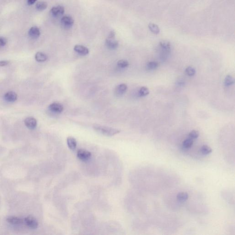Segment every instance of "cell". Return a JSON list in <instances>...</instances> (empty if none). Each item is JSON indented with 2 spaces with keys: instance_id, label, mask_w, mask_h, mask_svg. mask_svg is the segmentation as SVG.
I'll use <instances>...</instances> for the list:
<instances>
[{
  "instance_id": "cell-1",
  "label": "cell",
  "mask_w": 235,
  "mask_h": 235,
  "mask_svg": "<svg viewBox=\"0 0 235 235\" xmlns=\"http://www.w3.org/2000/svg\"><path fill=\"white\" fill-rule=\"evenodd\" d=\"M93 128L98 133L107 137H112L119 133L121 131L118 129L99 124H93Z\"/></svg>"
},
{
  "instance_id": "cell-2",
  "label": "cell",
  "mask_w": 235,
  "mask_h": 235,
  "mask_svg": "<svg viewBox=\"0 0 235 235\" xmlns=\"http://www.w3.org/2000/svg\"><path fill=\"white\" fill-rule=\"evenodd\" d=\"M24 223L27 226L31 229H36L38 227L39 223L36 218L31 216H28L24 219Z\"/></svg>"
},
{
  "instance_id": "cell-3",
  "label": "cell",
  "mask_w": 235,
  "mask_h": 235,
  "mask_svg": "<svg viewBox=\"0 0 235 235\" xmlns=\"http://www.w3.org/2000/svg\"><path fill=\"white\" fill-rule=\"evenodd\" d=\"M77 157L81 161H88L92 157V154L89 151L84 149H79L77 153Z\"/></svg>"
},
{
  "instance_id": "cell-4",
  "label": "cell",
  "mask_w": 235,
  "mask_h": 235,
  "mask_svg": "<svg viewBox=\"0 0 235 235\" xmlns=\"http://www.w3.org/2000/svg\"><path fill=\"white\" fill-rule=\"evenodd\" d=\"M49 109L54 113H60L63 111L64 108L60 103H53L49 105Z\"/></svg>"
},
{
  "instance_id": "cell-5",
  "label": "cell",
  "mask_w": 235,
  "mask_h": 235,
  "mask_svg": "<svg viewBox=\"0 0 235 235\" xmlns=\"http://www.w3.org/2000/svg\"><path fill=\"white\" fill-rule=\"evenodd\" d=\"M128 87L125 84H120L115 88L114 93L117 97H121L127 92Z\"/></svg>"
},
{
  "instance_id": "cell-6",
  "label": "cell",
  "mask_w": 235,
  "mask_h": 235,
  "mask_svg": "<svg viewBox=\"0 0 235 235\" xmlns=\"http://www.w3.org/2000/svg\"><path fill=\"white\" fill-rule=\"evenodd\" d=\"M61 23L65 28L71 27L74 23V20L70 16H64L61 19Z\"/></svg>"
},
{
  "instance_id": "cell-7",
  "label": "cell",
  "mask_w": 235,
  "mask_h": 235,
  "mask_svg": "<svg viewBox=\"0 0 235 235\" xmlns=\"http://www.w3.org/2000/svg\"><path fill=\"white\" fill-rule=\"evenodd\" d=\"M25 125L28 128L33 130L36 128L37 124V122L36 119L33 117H28L25 120Z\"/></svg>"
},
{
  "instance_id": "cell-8",
  "label": "cell",
  "mask_w": 235,
  "mask_h": 235,
  "mask_svg": "<svg viewBox=\"0 0 235 235\" xmlns=\"http://www.w3.org/2000/svg\"><path fill=\"white\" fill-rule=\"evenodd\" d=\"M74 51L81 56H86L89 53V50L87 47L81 45H76L74 46Z\"/></svg>"
},
{
  "instance_id": "cell-9",
  "label": "cell",
  "mask_w": 235,
  "mask_h": 235,
  "mask_svg": "<svg viewBox=\"0 0 235 235\" xmlns=\"http://www.w3.org/2000/svg\"><path fill=\"white\" fill-rule=\"evenodd\" d=\"M65 9L63 7L58 5L53 7L51 9V12L54 16L59 17L64 14Z\"/></svg>"
},
{
  "instance_id": "cell-10",
  "label": "cell",
  "mask_w": 235,
  "mask_h": 235,
  "mask_svg": "<svg viewBox=\"0 0 235 235\" xmlns=\"http://www.w3.org/2000/svg\"><path fill=\"white\" fill-rule=\"evenodd\" d=\"M106 47L110 50H115L118 48L119 43L118 41L115 39H109L107 38L105 42Z\"/></svg>"
},
{
  "instance_id": "cell-11",
  "label": "cell",
  "mask_w": 235,
  "mask_h": 235,
  "mask_svg": "<svg viewBox=\"0 0 235 235\" xmlns=\"http://www.w3.org/2000/svg\"><path fill=\"white\" fill-rule=\"evenodd\" d=\"M7 220L9 224L15 226L22 225L24 223V220L15 216H10L7 218Z\"/></svg>"
},
{
  "instance_id": "cell-12",
  "label": "cell",
  "mask_w": 235,
  "mask_h": 235,
  "mask_svg": "<svg viewBox=\"0 0 235 235\" xmlns=\"http://www.w3.org/2000/svg\"><path fill=\"white\" fill-rule=\"evenodd\" d=\"M28 34L29 36L32 39H37L40 36L41 32L38 27L34 26L31 28L30 29Z\"/></svg>"
},
{
  "instance_id": "cell-13",
  "label": "cell",
  "mask_w": 235,
  "mask_h": 235,
  "mask_svg": "<svg viewBox=\"0 0 235 235\" xmlns=\"http://www.w3.org/2000/svg\"><path fill=\"white\" fill-rule=\"evenodd\" d=\"M4 99L8 102H15L17 99V95L15 92H7L4 95Z\"/></svg>"
},
{
  "instance_id": "cell-14",
  "label": "cell",
  "mask_w": 235,
  "mask_h": 235,
  "mask_svg": "<svg viewBox=\"0 0 235 235\" xmlns=\"http://www.w3.org/2000/svg\"><path fill=\"white\" fill-rule=\"evenodd\" d=\"M67 143L68 148L71 150H74L76 148L77 141L76 139L72 137H69L67 139Z\"/></svg>"
},
{
  "instance_id": "cell-15",
  "label": "cell",
  "mask_w": 235,
  "mask_h": 235,
  "mask_svg": "<svg viewBox=\"0 0 235 235\" xmlns=\"http://www.w3.org/2000/svg\"><path fill=\"white\" fill-rule=\"evenodd\" d=\"M48 57L43 52H37L35 55V59L38 62H44L47 61Z\"/></svg>"
},
{
  "instance_id": "cell-16",
  "label": "cell",
  "mask_w": 235,
  "mask_h": 235,
  "mask_svg": "<svg viewBox=\"0 0 235 235\" xmlns=\"http://www.w3.org/2000/svg\"><path fill=\"white\" fill-rule=\"evenodd\" d=\"M160 47L163 50H165L166 52H170L171 50V45L170 42L167 41H163L159 43Z\"/></svg>"
},
{
  "instance_id": "cell-17",
  "label": "cell",
  "mask_w": 235,
  "mask_h": 235,
  "mask_svg": "<svg viewBox=\"0 0 235 235\" xmlns=\"http://www.w3.org/2000/svg\"><path fill=\"white\" fill-rule=\"evenodd\" d=\"M177 199L180 202H184L188 199V194L186 192H180L177 194Z\"/></svg>"
},
{
  "instance_id": "cell-18",
  "label": "cell",
  "mask_w": 235,
  "mask_h": 235,
  "mask_svg": "<svg viewBox=\"0 0 235 235\" xmlns=\"http://www.w3.org/2000/svg\"><path fill=\"white\" fill-rule=\"evenodd\" d=\"M201 154L204 155H209L212 152V149L210 147L207 145H203L202 146L200 149Z\"/></svg>"
},
{
  "instance_id": "cell-19",
  "label": "cell",
  "mask_w": 235,
  "mask_h": 235,
  "mask_svg": "<svg viewBox=\"0 0 235 235\" xmlns=\"http://www.w3.org/2000/svg\"><path fill=\"white\" fill-rule=\"evenodd\" d=\"M194 144V140L189 138H188L185 140L182 143V146L186 149H188L192 147Z\"/></svg>"
},
{
  "instance_id": "cell-20",
  "label": "cell",
  "mask_w": 235,
  "mask_h": 235,
  "mask_svg": "<svg viewBox=\"0 0 235 235\" xmlns=\"http://www.w3.org/2000/svg\"><path fill=\"white\" fill-rule=\"evenodd\" d=\"M148 28L152 33L154 34H158L160 32V29L158 25L154 23H150L148 25Z\"/></svg>"
},
{
  "instance_id": "cell-21",
  "label": "cell",
  "mask_w": 235,
  "mask_h": 235,
  "mask_svg": "<svg viewBox=\"0 0 235 235\" xmlns=\"http://www.w3.org/2000/svg\"><path fill=\"white\" fill-rule=\"evenodd\" d=\"M234 83V79L232 76L230 75H227L225 78L224 81L225 85L226 87L231 86Z\"/></svg>"
},
{
  "instance_id": "cell-22",
  "label": "cell",
  "mask_w": 235,
  "mask_h": 235,
  "mask_svg": "<svg viewBox=\"0 0 235 235\" xmlns=\"http://www.w3.org/2000/svg\"><path fill=\"white\" fill-rule=\"evenodd\" d=\"M150 91L148 88L147 87H143L140 89L139 91V95L140 97H146L149 94Z\"/></svg>"
},
{
  "instance_id": "cell-23",
  "label": "cell",
  "mask_w": 235,
  "mask_h": 235,
  "mask_svg": "<svg viewBox=\"0 0 235 235\" xmlns=\"http://www.w3.org/2000/svg\"><path fill=\"white\" fill-rule=\"evenodd\" d=\"M47 3L45 1H39L36 5V9L39 11H43L47 7Z\"/></svg>"
},
{
  "instance_id": "cell-24",
  "label": "cell",
  "mask_w": 235,
  "mask_h": 235,
  "mask_svg": "<svg viewBox=\"0 0 235 235\" xmlns=\"http://www.w3.org/2000/svg\"><path fill=\"white\" fill-rule=\"evenodd\" d=\"M159 66V64L156 62H150L147 64L146 68L148 70H152L156 69Z\"/></svg>"
},
{
  "instance_id": "cell-25",
  "label": "cell",
  "mask_w": 235,
  "mask_h": 235,
  "mask_svg": "<svg viewBox=\"0 0 235 235\" xmlns=\"http://www.w3.org/2000/svg\"><path fill=\"white\" fill-rule=\"evenodd\" d=\"M117 65L120 68H125L128 67L129 65V63L127 60H119V61L117 63Z\"/></svg>"
},
{
  "instance_id": "cell-26",
  "label": "cell",
  "mask_w": 235,
  "mask_h": 235,
  "mask_svg": "<svg viewBox=\"0 0 235 235\" xmlns=\"http://www.w3.org/2000/svg\"><path fill=\"white\" fill-rule=\"evenodd\" d=\"M186 73L189 76H193L196 73V70L194 68L191 67H188L185 70Z\"/></svg>"
},
{
  "instance_id": "cell-27",
  "label": "cell",
  "mask_w": 235,
  "mask_h": 235,
  "mask_svg": "<svg viewBox=\"0 0 235 235\" xmlns=\"http://www.w3.org/2000/svg\"><path fill=\"white\" fill-rule=\"evenodd\" d=\"M199 131L196 130H193L189 133L188 136L189 138L194 140L199 138Z\"/></svg>"
},
{
  "instance_id": "cell-28",
  "label": "cell",
  "mask_w": 235,
  "mask_h": 235,
  "mask_svg": "<svg viewBox=\"0 0 235 235\" xmlns=\"http://www.w3.org/2000/svg\"><path fill=\"white\" fill-rule=\"evenodd\" d=\"M7 40L3 37L0 36V47H4L6 45Z\"/></svg>"
},
{
  "instance_id": "cell-29",
  "label": "cell",
  "mask_w": 235,
  "mask_h": 235,
  "mask_svg": "<svg viewBox=\"0 0 235 235\" xmlns=\"http://www.w3.org/2000/svg\"><path fill=\"white\" fill-rule=\"evenodd\" d=\"M9 63L10 62L9 61H7V60L0 61V67L5 66L8 65Z\"/></svg>"
},
{
  "instance_id": "cell-30",
  "label": "cell",
  "mask_w": 235,
  "mask_h": 235,
  "mask_svg": "<svg viewBox=\"0 0 235 235\" xmlns=\"http://www.w3.org/2000/svg\"><path fill=\"white\" fill-rule=\"evenodd\" d=\"M115 33L114 32V31H111L110 33H109V35H108V38H109V39H115Z\"/></svg>"
},
{
  "instance_id": "cell-31",
  "label": "cell",
  "mask_w": 235,
  "mask_h": 235,
  "mask_svg": "<svg viewBox=\"0 0 235 235\" xmlns=\"http://www.w3.org/2000/svg\"><path fill=\"white\" fill-rule=\"evenodd\" d=\"M36 1L37 0H27V3L29 5H31L34 4Z\"/></svg>"
}]
</instances>
